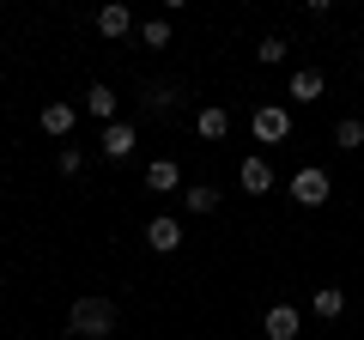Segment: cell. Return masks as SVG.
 Masks as SVG:
<instances>
[{"label": "cell", "mask_w": 364, "mask_h": 340, "mask_svg": "<svg viewBox=\"0 0 364 340\" xmlns=\"http://www.w3.org/2000/svg\"><path fill=\"white\" fill-rule=\"evenodd\" d=\"M146 188H152V195H176L182 188V164L176 158H152V164H146Z\"/></svg>", "instance_id": "52a82bcc"}, {"label": "cell", "mask_w": 364, "mask_h": 340, "mask_svg": "<svg viewBox=\"0 0 364 340\" xmlns=\"http://www.w3.org/2000/svg\"><path fill=\"white\" fill-rule=\"evenodd\" d=\"M249 128H255V140L279 146V140L291 134V110H286V104H255V116H249Z\"/></svg>", "instance_id": "3957f363"}, {"label": "cell", "mask_w": 364, "mask_h": 340, "mask_svg": "<svg viewBox=\"0 0 364 340\" xmlns=\"http://www.w3.org/2000/svg\"><path fill=\"white\" fill-rule=\"evenodd\" d=\"M37 122H43V134L67 140V134L79 128V110H73V104H43V116H37Z\"/></svg>", "instance_id": "30bf717a"}, {"label": "cell", "mask_w": 364, "mask_h": 340, "mask_svg": "<svg viewBox=\"0 0 364 340\" xmlns=\"http://www.w3.org/2000/svg\"><path fill=\"white\" fill-rule=\"evenodd\" d=\"M0 67H6V61H0Z\"/></svg>", "instance_id": "7402d4cb"}, {"label": "cell", "mask_w": 364, "mask_h": 340, "mask_svg": "<svg viewBox=\"0 0 364 340\" xmlns=\"http://www.w3.org/2000/svg\"><path fill=\"white\" fill-rule=\"evenodd\" d=\"M134 146H140V128H134V122H109L104 140H97V152H104L109 164H122V158H134Z\"/></svg>", "instance_id": "277c9868"}, {"label": "cell", "mask_w": 364, "mask_h": 340, "mask_svg": "<svg viewBox=\"0 0 364 340\" xmlns=\"http://www.w3.org/2000/svg\"><path fill=\"white\" fill-rule=\"evenodd\" d=\"M213 207H219V188H213V183H195V188H182V213H195V219H207Z\"/></svg>", "instance_id": "4fadbf2b"}, {"label": "cell", "mask_w": 364, "mask_h": 340, "mask_svg": "<svg viewBox=\"0 0 364 340\" xmlns=\"http://www.w3.org/2000/svg\"><path fill=\"white\" fill-rule=\"evenodd\" d=\"M116 104H122V97L109 92V85H91V92H85V116H97V122H104V128H109V122H116Z\"/></svg>", "instance_id": "5bb4252c"}, {"label": "cell", "mask_w": 364, "mask_h": 340, "mask_svg": "<svg viewBox=\"0 0 364 340\" xmlns=\"http://www.w3.org/2000/svg\"><path fill=\"white\" fill-rule=\"evenodd\" d=\"M55 164H61V176H79V170H85V152H79V146H61Z\"/></svg>", "instance_id": "d6986e66"}, {"label": "cell", "mask_w": 364, "mask_h": 340, "mask_svg": "<svg viewBox=\"0 0 364 340\" xmlns=\"http://www.w3.org/2000/svg\"><path fill=\"white\" fill-rule=\"evenodd\" d=\"M310 310L322 316V322H334V316L346 310V292H340V286H316V298H310Z\"/></svg>", "instance_id": "9a60e30c"}, {"label": "cell", "mask_w": 364, "mask_h": 340, "mask_svg": "<svg viewBox=\"0 0 364 340\" xmlns=\"http://www.w3.org/2000/svg\"><path fill=\"white\" fill-rule=\"evenodd\" d=\"M146 110H152V116H164V110H170V85H152V92H146Z\"/></svg>", "instance_id": "ffe728a7"}, {"label": "cell", "mask_w": 364, "mask_h": 340, "mask_svg": "<svg viewBox=\"0 0 364 340\" xmlns=\"http://www.w3.org/2000/svg\"><path fill=\"white\" fill-rule=\"evenodd\" d=\"M97 31H104V37L116 43V37H134L140 25H134V13H128V6H116V0H109L104 13H97Z\"/></svg>", "instance_id": "8fae6325"}, {"label": "cell", "mask_w": 364, "mask_h": 340, "mask_svg": "<svg viewBox=\"0 0 364 340\" xmlns=\"http://www.w3.org/2000/svg\"><path fill=\"white\" fill-rule=\"evenodd\" d=\"M134 37H140L146 49H164V43H170V18H146V25L134 31Z\"/></svg>", "instance_id": "ac0fdd59"}, {"label": "cell", "mask_w": 364, "mask_h": 340, "mask_svg": "<svg viewBox=\"0 0 364 340\" xmlns=\"http://www.w3.org/2000/svg\"><path fill=\"white\" fill-rule=\"evenodd\" d=\"M0 13H6V6H0Z\"/></svg>", "instance_id": "44dd1931"}, {"label": "cell", "mask_w": 364, "mask_h": 340, "mask_svg": "<svg viewBox=\"0 0 364 340\" xmlns=\"http://www.w3.org/2000/svg\"><path fill=\"white\" fill-rule=\"evenodd\" d=\"M298 328H304L298 304H273V310L261 316V334H267V340H298Z\"/></svg>", "instance_id": "5b68a950"}, {"label": "cell", "mask_w": 364, "mask_h": 340, "mask_svg": "<svg viewBox=\"0 0 364 340\" xmlns=\"http://www.w3.org/2000/svg\"><path fill=\"white\" fill-rule=\"evenodd\" d=\"M116 322H122V310L109 298H79L73 310H67V334H79V340H104Z\"/></svg>", "instance_id": "6da1fadb"}, {"label": "cell", "mask_w": 364, "mask_h": 340, "mask_svg": "<svg viewBox=\"0 0 364 340\" xmlns=\"http://www.w3.org/2000/svg\"><path fill=\"white\" fill-rule=\"evenodd\" d=\"M195 134H200V140H225V134H231V110L207 104V110L195 116Z\"/></svg>", "instance_id": "7c38bea8"}, {"label": "cell", "mask_w": 364, "mask_h": 340, "mask_svg": "<svg viewBox=\"0 0 364 340\" xmlns=\"http://www.w3.org/2000/svg\"><path fill=\"white\" fill-rule=\"evenodd\" d=\"M334 146H340V152H358V146H364V122H358V116L334 122Z\"/></svg>", "instance_id": "2e32d148"}, {"label": "cell", "mask_w": 364, "mask_h": 340, "mask_svg": "<svg viewBox=\"0 0 364 340\" xmlns=\"http://www.w3.org/2000/svg\"><path fill=\"white\" fill-rule=\"evenodd\" d=\"M237 183H243V195H267L273 188V164L267 158H243V164H237Z\"/></svg>", "instance_id": "9c48e42d"}, {"label": "cell", "mask_w": 364, "mask_h": 340, "mask_svg": "<svg viewBox=\"0 0 364 340\" xmlns=\"http://www.w3.org/2000/svg\"><path fill=\"white\" fill-rule=\"evenodd\" d=\"M286 55H291V43H286V37H261V43H255V61H261V67H279Z\"/></svg>", "instance_id": "e0dca14e"}, {"label": "cell", "mask_w": 364, "mask_h": 340, "mask_svg": "<svg viewBox=\"0 0 364 340\" xmlns=\"http://www.w3.org/2000/svg\"><path fill=\"white\" fill-rule=\"evenodd\" d=\"M146 243H152L158 255H176L182 249V225L170 219V213H152V219H146Z\"/></svg>", "instance_id": "8992f818"}, {"label": "cell", "mask_w": 364, "mask_h": 340, "mask_svg": "<svg viewBox=\"0 0 364 340\" xmlns=\"http://www.w3.org/2000/svg\"><path fill=\"white\" fill-rule=\"evenodd\" d=\"M328 195H334V176H328L322 164H304L298 176H291V201H298V207H322Z\"/></svg>", "instance_id": "7a4b0ae2"}, {"label": "cell", "mask_w": 364, "mask_h": 340, "mask_svg": "<svg viewBox=\"0 0 364 340\" xmlns=\"http://www.w3.org/2000/svg\"><path fill=\"white\" fill-rule=\"evenodd\" d=\"M322 92H328V79L316 73V67H298V73L286 79V97H291V104H316Z\"/></svg>", "instance_id": "ba28073f"}]
</instances>
